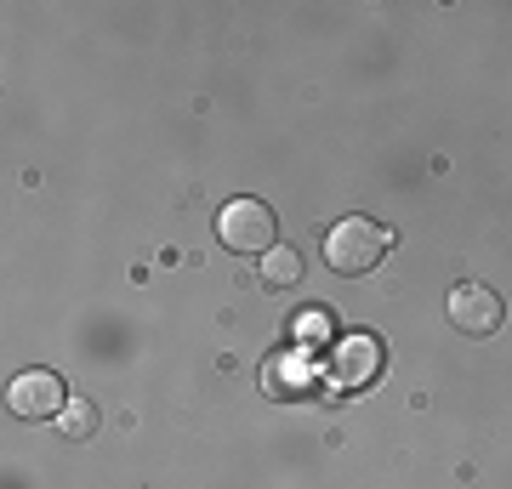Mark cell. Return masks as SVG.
<instances>
[{"label":"cell","mask_w":512,"mask_h":489,"mask_svg":"<svg viewBox=\"0 0 512 489\" xmlns=\"http://www.w3.org/2000/svg\"><path fill=\"white\" fill-rule=\"evenodd\" d=\"M325 262H330V273H370L376 262H382L387 251H393V228L387 222H376V217H342V222H330L325 228Z\"/></svg>","instance_id":"1"},{"label":"cell","mask_w":512,"mask_h":489,"mask_svg":"<svg viewBox=\"0 0 512 489\" xmlns=\"http://www.w3.org/2000/svg\"><path fill=\"white\" fill-rule=\"evenodd\" d=\"M382 370H387V347H382V336H370V330H348L325 359V381L336 393H365V387L382 381Z\"/></svg>","instance_id":"2"},{"label":"cell","mask_w":512,"mask_h":489,"mask_svg":"<svg viewBox=\"0 0 512 489\" xmlns=\"http://www.w3.org/2000/svg\"><path fill=\"white\" fill-rule=\"evenodd\" d=\"M274 234H279V217L262 200H251V194H239V200H228L217 211V239L234 256H268Z\"/></svg>","instance_id":"3"},{"label":"cell","mask_w":512,"mask_h":489,"mask_svg":"<svg viewBox=\"0 0 512 489\" xmlns=\"http://www.w3.org/2000/svg\"><path fill=\"white\" fill-rule=\"evenodd\" d=\"M6 404H12L18 421H46L69 410V387H63L57 370H23V376L6 381Z\"/></svg>","instance_id":"4"},{"label":"cell","mask_w":512,"mask_h":489,"mask_svg":"<svg viewBox=\"0 0 512 489\" xmlns=\"http://www.w3.org/2000/svg\"><path fill=\"white\" fill-rule=\"evenodd\" d=\"M501 319H507V302H501L490 285L461 279V285L450 290V325H456L461 336H495Z\"/></svg>","instance_id":"5"},{"label":"cell","mask_w":512,"mask_h":489,"mask_svg":"<svg viewBox=\"0 0 512 489\" xmlns=\"http://www.w3.org/2000/svg\"><path fill=\"white\" fill-rule=\"evenodd\" d=\"M313 387V364L296 359V353H274V359L262 364V393L268 399H302Z\"/></svg>","instance_id":"6"},{"label":"cell","mask_w":512,"mask_h":489,"mask_svg":"<svg viewBox=\"0 0 512 489\" xmlns=\"http://www.w3.org/2000/svg\"><path fill=\"white\" fill-rule=\"evenodd\" d=\"M256 279L268 290H285V285H296L302 279V256L291 251V245H274V251L262 256V268H256Z\"/></svg>","instance_id":"7"},{"label":"cell","mask_w":512,"mask_h":489,"mask_svg":"<svg viewBox=\"0 0 512 489\" xmlns=\"http://www.w3.org/2000/svg\"><path fill=\"white\" fill-rule=\"evenodd\" d=\"M57 427H63L69 438H97L103 416H97V404H92V399H69V410L57 416Z\"/></svg>","instance_id":"8"}]
</instances>
